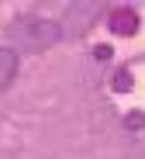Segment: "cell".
<instances>
[{
  "label": "cell",
  "mask_w": 145,
  "mask_h": 159,
  "mask_svg": "<svg viewBox=\"0 0 145 159\" xmlns=\"http://www.w3.org/2000/svg\"><path fill=\"white\" fill-rule=\"evenodd\" d=\"M111 31H114V35H135V31H138V14H135L131 7L114 11V14H111Z\"/></svg>",
  "instance_id": "cell-2"
},
{
  "label": "cell",
  "mask_w": 145,
  "mask_h": 159,
  "mask_svg": "<svg viewBox=\"0 0 145 159\" xmlns=\"http://www.w3.org/2000/svg\"><path fill=\"white\" fill-rule=\"evenodd\" d=\"M17 76V52L14 48H0V93H4Z\"/></svg>",
  "instance_id": "cell-3"
},
{
  "label": "cell",
  "mask_w": 145,
  "mask_h": 159,
  "mask_svg": "<svg viewBox=\"0 0 145 159\" xmlns=\"http://www.w3.org/2000/svg\"><path fill=\"white\" fill-rule=\"evenodd\" d=\"M114 90H131V76L128 73H118V76H114Z\"/></svg>",
  "instance_id": "cell-4"
},
{
  "label": "cell",
  "mask_w": 145,
  "mask_h": 159,
  "mask_svg": "<svg viewBox=\"0 0 145 159\" xmlns=\"http://www.w3.org/2000/svg\"><path fill=\"white\" fill-rule=\"evenodd\" d=\"M59 35H62V31L55 28V24H48V21H24V24L14 28V38L21 42V48H31V52L52 45Z\"/></svg>",
  "instance_id": "cell-1"
}]
</instances>
